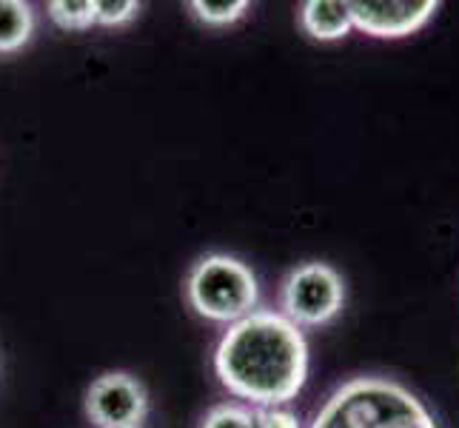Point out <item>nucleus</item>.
Returning a JSON list of instances; mask_svg holds the SVG:
<instances>
[{"label":"nucleus","mask_w":459,"mask_h":428,"mask_svg":"<svg viewBox=\"0 0 459 428\" xmlns=\"http://www.w3.org/2000/svg\"><path fill=\"white\" fill-rule=\"evenodd\" d=\"M86 415L98 428H143L146 386L126 371H106L86 391Z\"/></svg>","instance_id":"39448f33"},{"label":"nucleus","mask_w":459,"mask_h":428,"mask_svg":"<svg viewBox=\"0 0 459 428\" xmlns=\"http://www.w3.org/2000/svg\"><path fill=\"white\" fill-rule=\"evenodd\" d=\"M46 9H49V18L66 31L94 26V0H52Z\"/></svg>","instance_id":"1a4fd4ad"},{"label":"nucleus","mask_w":459,"mask_h":428,"mask_svg":"<svg viewBox=\"0 0 459 428\" xmlns=\"http://www.w3.org/2000/svg\"><path fill=\"white\" fill-rule=\"evenodd\" d=\"M251 415H255V428H299V417L282 406L257 408Z\"/></svg>","instance_id":"ddd939ff"},{"label":"nucleus","mask_w":459,"mask_h":428,"mask_svg":"<svg viewBox=\"0 0 459 428\" xmlns=\"http://www.w3.org/2000/svg\"><path fill=\"white\" fill-rule=\"evenodd\" d=\"M299 23L314 40H340L354 29L348 4L340 0H308L299 9Z\"/></svg>","instance_id":"0eeeda50"},{"label":"nucleus","mask_w":459,"mask_h":428,"mask_svg":"<svg viewBox=\"0 0 459 428\" xmlns=\"http://www.w3.org/2000/svg\"><path fill=\"white\" fill-rule=\"evenodd\" d=\"M311 428H437V420L394 380L354 377L323 403Z\"/></svg>","instance_id":"f03ea898"},{"label":"nucleus","mask_w":459,"mask_h":428,"mask_svg":"<svg viewBox=\"0 0 459 428\" xmlns=\"http://www.w3.org/2000/svg\"><path fill=\"white\" fill-rule=\"evenodd\" d=\"M214 371L234 397L257 408L286 406L308 380V343L286 314L255 309L220 337Z\"/></svg>","instance_id":"f257e3e1"},{"label":"nucleus","mask_w":459,"mask_h":428,"mask_svg":"<svg viewBox=\"0 0 459 428\" xmlns=\"http://www.w3.org/2000/svg\"><path fill=\"white\" fill-rule=\"evenodd\" d=\"M186 297L205 320L231 326L255 311L260 285L255 272L243 260L229 255H209L197 260L188 272Z\"/></svg>","instance_id":"7ed1b4c3"},{"label":"nucleus","mask_w":459,"mask_h":428,"mask_svg":"<svg viewBox=\"0 0 459 428\" xmlns=\"http://www.w3.org/2000/svg\"><path fill=\"white\" fill-rule=\"evenodd\" d=\"M439 12L437 0H354L348 4L354 29L371 38H408Z\"/></svg>","instance_id":"423d86ee"},{"label":"nucleus","mask_w":459,"mask_h":428,"mask_svg":"<svg viewBox=\"0 0 459 428\" xmlns=\"http://www.w3.org/2000/svg\"><path fill=\"white\" fill-rule=\"evenodd\" d=\"M140 4L134 0H94V23L100 26H123L137 18Z\"/></svg>","instance_id":"f8f14e48"},{"label":"nucleus","mask_w":459,"mask_h":428,"mask_svg":"<svg viewBox=\"0 0 459 428\" xmlns=\"http://www.w3.org/2000/svg\"><path fill=\"white\" fill-rule=\"evenodd\" d=\"M192 9L205 26H229L243 18L248 12V4L246 0H220V4H212V0H195Z\"/></svg>","instance_id":"9d476101"},{"label":"nucleus","mask_w":459,"mask_h":428,"mask_svg":"<svg viewBox=\"0 0 459 428\" xmlns=\"http://www.w3.org/2000/svg\"><path fill=\"white\" fill-rule=\"evenodd\" d=\"M35 31V12L23 0H0V55L18 52Z\"/></svg>","instance_id":"6e6552de"},{"label":"nucleus","mask_w":459,"mask_h":428,"mask_svg":"<svg viewBox=\"0 0 459 428\" xmlns=\"http://www.w3.org/2000/svg\"><path fill=\"white\" fill-rule=\"evenodd\" d=\"M282 311L299 326H325L342 311L345 285L328 263H303L282 283Z\"/></svg>","instance_id":"20e7f679"},{"label":"nucleus","mask_w":459,"mask_h":428,"mask_svg":"<svg viewBox=\"0 0 459 428\" xmlns=\"http://www.w3.org/2000/svg\"><path fill=\"white\" fill-rule=\"evenodd\" d=\"M200 428H255V415L246 406L220 403L203 417Z\"/></svg>","instance_id":"9b49d317"}]
</instances>
